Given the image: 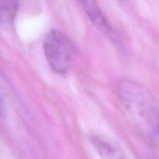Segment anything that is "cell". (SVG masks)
Here are the masks:
<instances>
[{
  "label": "cell",
  "instance_id": "3",
  "mask_svg": "<svg viewBox=\"0 0 159 159\" xmlns=\"http://www.w3.org/2000/svg\"><path fill=\"white\" fill-rule=\"evenodd\" d=\"M89 139L100 159H129L124 151L112 140L97 134L92 135Z\"/></svg>",
  "mask_w": 159,
  "mask_h": 159
},
{
  "label": "cell",
  "instance_id": "2",
  "mask_svg": "<svg viewBox=\"0 0 159 159\" xmlns=\"http://www.w3.org/2000/svg\"><path fill=\"white\" fill-rule=\"evenodd\" d=\"M43 48L51 69L57 74L67 72L73 57V47L68 37L58 30H51L45 37Z\"/></svg>",
  "mask_w": 159,
  "mask_h": 159
},
{
  "label": "cell",
  "instance_id": "6",
  "mask_svg": "<svg viewBox=\"0 0 159 159\" xmlns=\"http://www.w3.org/2000/svg\"><path fill=\"white\" fill-rule=\"evenodd\" d=\"M154 132L156 134L157 136H158L159 138V113H158V116H157L156 122H155V131Z\"/></svg>",
  "mask_w": 159,
  "mask_h": 159
},
{
  "label": "cell",
  "instance_id": "4",
  "mask_svg": "<svg viewBox=\"0 0 159 159\" xmlns=\"http://www.w3.org/2000/svg\"><path fill=\"white\" fill-rule=\"evenodd\" d=\"M93 24L101 31L111 37H114V32L107 21V18L99 9L96 0H77Z\"/></svg>",
  "mask_w": 159,
  "mask_h": 159
},
{
  "label": "cell",
  "instance_id": "5",
  "mask_svg": "<svg viewBox=\"0 0 159 159\" xmlns=\"http://www.w3.org/2000/svg\"><path fill=\"white\" fill-rule=\"evenodd\" d=\"M0 9L2 23L10 24L16 15L18 0H0Z\"/></svg>",
  "mask_w": 159,
  "mask_h": 159
},
{
  "label": "cell",
  "instance_id": "1",
  "mask_svg": "<svg viewBox=\"0 0 159 159\" xmlns=\"http://www.w3.org/2000/svg\"><path fill=\"white\" fill-rule=\"evenodd\" d=\"M118 93L135 123L143 130L155 131L159 107L145 89L132 81H123L119 85Z\"/></svg>",
  "mask_w": 159,
  "mask_h": 159
}]
</instances>
